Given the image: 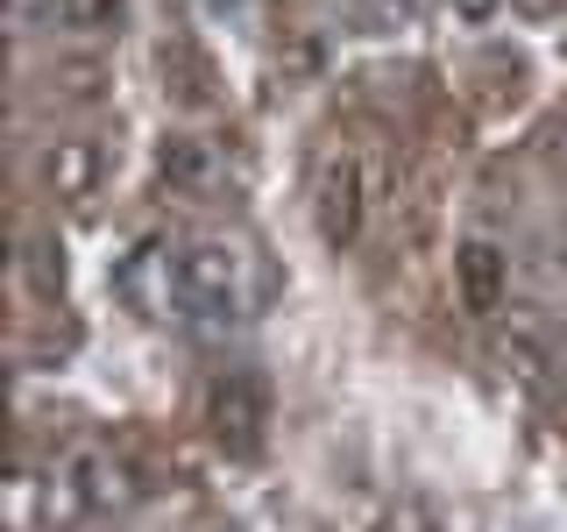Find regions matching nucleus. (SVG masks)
I'll use <instances>...</instances> for the list:
<instances>
[{
	"label": "nucleus",
	"mask_w": 567,
	"mask_h": 532,
	"mask_svg": "<svg viewBox=\"0 0 567 532\" xmlns=\"http://www.w3.org/2000/svg\"><path fill=\"white\" fill-rule=\"evenodd\" d=\"M256 306L241 242H185V319H235Z\"/></svg>",
	"instance_id": "1"
},
{
	"label": "nucleus",
	"mask_w": 567,
	"mask_h": 532,
	"mask_svg": "<svg viewBox=\"0 0 567 532\" xmlns=\"http://www.w3.org/2000/svg\"><path fill=\"white\" fill-rule=\"evenodd\" d=\"M312 221L327 248H354L362 242V164L354 156H327L312 177Z\"/></svg>",
	"instance_id": "2"
},
{
	"label": "nucleus",
	"mask_w": 567,
	"mask_h": 532,
	"mask_svg": "<svg viewBox=\"0 0 567 532\" xmlns=\"http://www.w3.org/2000/svg\"><path fill=\"white\" fill-rule=\"evenodd\" d=\"M262 419H270V398H262L256 377H220L206 390V433L220 440L227 454H256L262 448Z\"/></svg>",
	"instance_id": "3"
},
{
	"label": "nucleus",
	"mask_w": 567,
	"mask_h": 532,
	"mask_svg": "<svg viewBox=\"0 0 567 532\" xmlns=\"http://www.w3.org/2000/svg\"><path fill=\"white\" fill-rule=\"evenodd\" d=\"M121 291H128L142 313H156V319H185V248L142 242L128 256V270H121Z\"/></svg>",
	"instance_id": "4"
},
{
	"label": "nucleus",
	"mask_w": 567,
	"mask_h": 532,
	"mask_svg": "<svg viewBox=\"0 0 567 532\" xmlns=\"http://www.w3.org/2000/svg\"><path fill=\"white\" fill-rule=\"evenodd\" d=\"M100 171H106V156H100V142H85V135H58L35 156V177H43L50 200H93Z\"/></svg>",
	"instance_id": "5"
},
{
	"label": "nucleus",
	"mask_w": 567,
	"mask_h": 532,
	"mask_svg": "<svg viewBox=\"0 0 567 532\" xmlns=\"http://www.w3.org/2000/svg\"><path fill=\"white\" fill-rule=\"evenodd\" d=\"M454 291H461V306H468L475 319H489V313L511 298V263H504V248H496V242H461V248H454Z\"/></svg>",
	"instance_id": "6"
},
{
	"label": "nucleus",
	"mask_w": 567,
	"mask_h": 532,
	"mask_svg": "<svg viewBox=\"0 0 567 532\" xmlns=\"http://www.w3.org/2000/svg\"><path fill=\"white\" fill-rule=\"evenodd\" d=\"M71 469V483H79L85 497V519H106V511H121V504H135V475H128V461H114L106 448H79L64 461Z\"/></svg>",
	"instance_id": "7"
},
{
	"label": "nucleus",
	"mask_w": 567,
	"mask_h": 532,
	"mask_svg": "<svg viewBox=\"0 0 567 532\" xmlns=\"http://www.w3.org/2000/svg\"><path fill=\"white\" fill-rule=\"evenodd\" d=\"M29 14H43L50 29H114L121 0H29Z\"/></svg>",
	"instance_id": "8"
},
{
	"label": "nucleus",
	"mask_w": 567,
	"mask_h": 532,
	"mask_svg": "<svg viewBox=\"0 0 567 532\" xmlns=\"http://www.w3.org/2000/svg\"><path fill=\"white\" fill-rule=\"evenodd\" d=\"M206 177H213V164H206V150H199V142H171V150H164V185L199 192Z\"/></svg>",
	"instance_id": "9"
},
{
	"label": "nucleus",
	"mask_w": 567,
	"mask_h": 532,
	"mask_svg": "<svg viewBox=\"0 0 567 532\" xmlns=\"http://www.w3.org/2000/svg\"><path fill=\"white\" fill-rule=\"evenodd\" d=\"M22 263H29V284H35L43 298H58V291H64V256H58V242L35 235V242L22 248Z\"/></svg>",
	"instance_id": "10"
},
{
	"label": "nucleus",
	"mask_w": 567,
	"mask_h": 532,
	"mask_svg": "<svg viewBox=\"0 0 567 532\" xmlns=\"http://www.w3.org/2000/svg\"><path fill=\"white\" fill-rule=\"evenodd\" d=\"M496 8H504V0H447V14H454V22H468V29L496 22Z\"/></svg>",
	"instance_id": "11"
},
{
	"label": "nucleus",
	"mask_w": 567,
	"mask_h": 532,
	"mask_svg": "<svg viewBox=\"0 0 567 532\" xmlns=\"http://www.w3.org/2000/svg\"><path fill=\"white\" fill-rule=\"evenodd\" d=\"M554 256H560V270H567V227H560V242H554Z\"/></svg>",
	"instance_id": "12"
}]
</instances>
